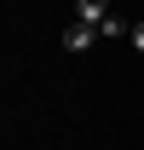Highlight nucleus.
Here are the masks:
<instances>
[{"label": "nucleus", "mask_w": 144, "mask_h": 150, "mask_svg": "<svg viewBox=\"0 0 144 150\" xmlns=\"http://www.w3.org/2000/svg\"><path fill=\"white\" fill-rule=\"evenodd\" d=\"M92 35H98L92 23H69V29H64V46H69V52H87V46H92Z\"/></svg>", "instance_id": "2"}, {"label": "nucleus", "mask_w": 144, "mask_h": 150, "mask_svg": "<svg viewBox=\"0 0 144 150\" xmlns=\"http://www.w3.org/2000/svg\"><path fill=\"white\" fill-rule=\"evenodd\" d=\"M104 18H109V0H75V23H92L98 29Z\"/></svg>", "instance_id": "1"}, {"label": "nucleus", "mask_w": 144, "mask_h": 150, "mask_svg": "<svg viewBox=\"0 0 144 150\" xmlns=\"http://www.w3.org/2000/svg\"><path fill=\"white\" fill-rule=\"evenodd\" d=\"M127 40H133V46L144 52V23H133V29H127Z\"/></svg>", "instance_id": "4"}, {"label": "nucleus", "mask_w": 144, "mask_h": 150, "mask_svg": "<svg viewBox=\"0 0 144 150\" xmlns=\"http://www.w3.org/2000/svg\"><path fill=\"white\" fill-rule=\"evenodd\" d=\"M127 29H133V23H121V18H115V12H109V18L98 23V35H127Z\"/></svg>", "instance_id": "3"}]
</instances>
